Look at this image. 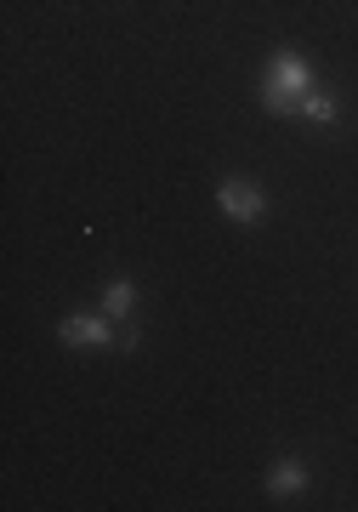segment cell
I'll use <instances>...</instances> for the list:
<instances>
[{"mask_svg": "<svg viewBox=\"0 0 358 512\" xmlns=\"http://www.w3.org/2000/svg\"><path fill=\"white\" fill-rule=\"evenodd\" d=\"M319 92L313 86V69H307V57L296 52H273L268 74H262V103H268L273 114H302V103Z\"/></svg>", "mask_w": 358, "mask_h": 512, "instance_id": "1", "label": "cell"}, {"mask_svg": "<svg viewBox=\"0 0 358 512\" xmlns=\"http://www.w3.org/2000/svg\"><path fill=\"white\" fill-rule=\"evenodd\" d=\"M57 336L69 342V348H120V342H137V330H114V313H69L63 325H57Z\"/></svg>", "mask_w": 358, "mask_h": 512, "instance_id": "2", "label": "cell"}, {"mask_svg": "<svg viewBox=\"0 0 358 512\" xmlns=\"http://www.w3.org/2000/svg\"><path fill=\"white\" fill-rule=\"evenodd\" d=\"M216 205H222V217H233V222H256L268 211V194L251 188L245 177H228V183L216 188Z\"/></svg>", "mask_w": 358, "mask_h": 512, "instance_id": "3", "label": "cell"}, {"mask_svg": "<svg viewBox=\"0 0 358 512\" xmlns=\"http://www.w3.org/2000/svg\"><path fill=\"white\" fill-rule=\"evenodd\" d=\"M296 490H307V467L302 461H279L268 473V495H296Z\"/></svg>", "mask_w": 358, "mask_h": 512, "instance_id": "4", "label": "cell"}, {"mask_svg": "<svg viewBox=\"0 0 358 512\" xmlns=\"http://www.w3.org/2000/svg\"><path fill=\"white\" fill-rule=\"evenodd\" d=\"M131 308H137V285L131 279H114L103 291V313H114V319H131Z\"/></svg>", "mask_w": 358, "mask_h": 512, "instance_id": "5", "label": "cell"}, {"mask_svg": "<svg viewBox=\"0 0 358 512\" xmlns=\"http://www.w3.org/2000/svg\"><path fill=\"white\" fill-rule=\"evenodd\" d=\"M302 114L313 120V126H330V120H336V97H330V92H313V97L302 103Z\"/></svg>", "mask_w": 358, "mask_h": 512, "instance_id": "6", "label": "cell"}]
</instances>
